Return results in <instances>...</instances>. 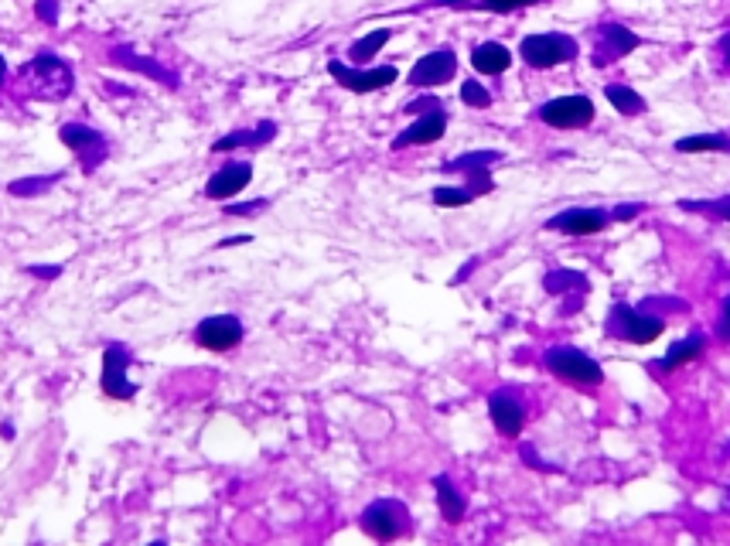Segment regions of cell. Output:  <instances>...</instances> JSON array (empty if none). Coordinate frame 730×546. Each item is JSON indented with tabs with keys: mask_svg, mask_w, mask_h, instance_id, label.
Masks as SVG:
<instances>
[{
	"mask_svg": "<svg viewBox=\"0 0 730 546\" xmlns=\"http://www.w3.org/2000/svg\"><path fill=\"white\" fill-rule=\"evenodd\" d=\"M543 366L557 379H563V383L580 386V390H594V386L604 383L601 362H597L594 355L574 349V345H553V349H546Z\"/></svg>",
	"mask_w": 730,
	"mask_h": 546,
	"instance_id": "1",
	"label": "cell"
},
{
	"mask_svg": "<svg viewBox=\"0 0 730 546\" xmlns=\"http://www.w3.org/2000/svg\"><path fill=\"white\" fill-rule=\"evenodd\" d=\"M604 332L611 338H621V342L632 345H649L655 342L662 332H666V318L645 311V308H632V304H611L608 321H604Z\"/></svg>",
	"mask_w": 730,
	"mask_h": 546,
	"instance_id": "2",
	"label": "cell"
},
{
	"mask_svg": "<svg viewBox=\"0 0 730 546\" xmlns=\"http://www.w3.org/2000/svg\"><path fill=\"white\" fill-rule=\"evenodd\" d=\"M580 55V45L574 35L563 31H543V35H526L519 41V59L529 69H557V65L574 62Z\"/></svg>",
	"mask_w": 730,
	"mask_h": 546,
	"instance_id": "3",
	"label": "cell"
},
{
	"mask_svg": "<svg viewBox=\"0 0 730 546\" xmlns=\"http://www.w3.org/2000/svg\"><path fill=\"white\" fill-rule=\"evenodd\" d=\"M359 526H362L365 536H372V540L393 543L413 529V516L400 499H376L362 509Z\"/></svg>",
	"mask_w": 730,
	"mask_h": 546,
	"instance_id": "4",
	"label": "cell"
},
{
	"mask_svg": "<svg viewBox=\"0 0 730 546\" xmlns=\"http://www.w3.org/2000/svg\"><path fill=\"white\" fill-rule=\"evenodd\" d=\"M328 72L331 79L338 82L342 89L355 96H365V93H379V89L393 86L396 79H400V72H396V65H345L342 59H331L328 62Z\"/></svg>",
	"mask_w": 730,
	"mask_h": 546,
	"instance_id": "5",
	"label": "cell"
},
{
	"mask_svg": "<svg viewBox=\"0 0 730 546\" xmlns=\"http://www.w3.org/2000/svg\"><path fill=\"white\" fill-rule=\"evenodd\" d=\"M130 366H134V352L123 342H110L103 349V372H99V386L110 400H134L137 383H130Z\"/></svg>",
	"mask_w": 730,
	"mask_h": 546,
	"instance_id": "6",
	"label": "cell"
},
{
	"mask_svg": "<svg viewBox=\"0 0 730 546\" xmlns=\"http://www.w3.org/2000/svg\"><path fill=\"white\" fill-rule=\"evenodd\" d=\"M539 123L553 130H580L587 123H594L597 117V106L591 96H557V99H546L543 106L536 110Z\"/></svg>",
	"mask_w": 730,
	"mask_h": 546,
	"instance_id": "7",
	"label": "cell"
},
{
	"mask_svg": "<svg viewBox=\"0 0 730 546\" xmlns=\"http://www.w3.org/2000/svg\"><path fill=\"white\" fill-rule=\"evenodd\" d=\"M246 328L236 314H209L195 325V345H202L205 352H232L239 349Z\"/></svg>",
	"mask_w": 730,
	"mask_h": 546,
	"instance_id": "8",
	"label": "cell"
},
{
	"mask_svg": "<svg viewBox=\"0 0 730 546\" xmlns=\"http://www.w3.org/2000/svg\"><path fill=\"white\" fill-rule=\"evenodd\" d=\"M611 222H615L611 219V209H584V205H577V209H563L557 215H550L543 222V229L563 236H594V233H604Z\"/></svg>",
	"mask_w": 730,
	"mask_h": 546,
	"instance_id": "9",
	"label": "cell"
},
{
	"mask_svg": "<svg viewBox=\"0 0 730 546\" xmlns=\"http://www.w3.org/2000/svg\"><path fill=\"white\" fill-rule=\"evenodd\" d=\"M454 76H458V55H454V48H437V52H427L423 59H417L406 82L413 89H437L444 82H451Z\"/></svg>",
	"mask_w": 730,
	"mask_h": 546,
	"instance_id": "10",
	"label": "cell"
},
{
	"mask_svg": "<svg viewBox=\"0 0 730 546\" xmlns=\"http://www.w3.org/2000/svg\"><path fill=\"white\" fill-rule=\"evenodd\" d=\"M58 137H62V144L69 147L72 154L82 157V164H86V168H96V164L106 157V151H110L106 137L99 134V130L86 127V123H62Z\"/></svg>",
	"mask_w": 730,
	"mask_h": 546,
	"instance_id": "11",
	"label": "cell"
},
{
	"mask_svg": "<svg viewBox=\"0 0 730 546\" xmlns=\"http://www.w3.org/2000/svg\"><path fill=\"white\" fill-rule=\"evenodd\" d=\"M250 181H253L250 161H229L205 181V198H209V202H229V198L243 195L246 188H250Z\"/></svg>",
	"mask_w": 730,
	"mask_h": 546,
	"instance_id": "12",
	"label": "cell"
},
{
	"mask_svg": "<svg viewBox=\"0 0 730 546\" xmlns=\"http://www.w3.org/2000/svg\"><path fill=\"white\" fill-rule=\"evenodd\" d=\"M447 134V113L444 106H437V110H427L420 113L417 120L410 123L406 130H400L393 140V151H406V147H423V144H437Z\"/></svg>",
	"mask_w": 730,
	"mask_h": 546,
	"instance_id": "13",
	"label": "cell"
},
{
	"mask_svg": "<svg viewBox=\"0 0 730 546\" xmlns=\"http://www.w3.org/2000/svg\"><path fill=\"white\" fill-rule=\"evenodd\" d=\"M642 45V38L635 31H628L625 24H601L597 28V45H594V65L618 62L625 55H632Z\"/></svg>",
	"mask_w": 730,
	"mask_h": 546,
	"instance_id": "14",
	"label": "cell"
},
{
	"mask_svg": "<svg viewBox=\"0 0 730 546\" xmlns=\"http://www.w3.org/2000/svg\"><path fill=\"white\" fill-rule=\"evenodd\" d=\"M488 417H492L502 437H519L522 427H526V407L512 390H495L488 396Z\"/></svg>",
	"mask_w": 730,
	"mask_h": 546,
	"instance_id": "15",
	"label": "cell"
},
{
	"mask_svg": "<svg viewBox=\"0 0 730 546\" xmlns=\"http://www.w3.org/2000/svg\"><path fill=\"white\" fill-rule=\"evenodd\" d=\"M546 4V0H423L413 11H430V7H451V11H485V14H512L522 7Z\"/></svg>",
	"mask_w": 730,
	"mask_h": 546,
	"instance_id": "16",
	"label": "cell"
},
{
	"mask_svg": "<svg viewBox=\"0 0 730 546\" xmlns=\"http://www.w3.org/2000/svg\"><path fill=\"white\" fill-rule=\"evenodd\" d=\"M703 352H707V335H703V332H693V335L679 338L676 345H669V352L662 355V359H655V362H652V369H655V372H676V369L690 366L693 359H700Z\"/></svg>",
	"mask_w": 730,
	"mask_h": 546,
	"instance_id": "17",
	"label": "cell"
},
{
	"mask_svg": "<svg viewBox=\"0 0 730 546\" xmlns=\"http://www.w3.org/2000/svg\"><path fill=\"white\" fill-rule=\"evenodd\" d=\"M512 65V52L502 45V41H481L471 52V69L481 72V76H502L509 72Z\"/></svg>",
	"mask_w": 730,
	"mask_h": 546,
	"instance_id": "18",
	"label": "cell"
},
{
	"mask_svg": "<svg viewBox=\"0 0 730 546\" xmlns=\"http://www.w3.org/2000/svg\"><path fill=\"white\" fill-rule=\"evenodd\" d=\"M273 137H277V123L267 120L253 130H232V134L219 137L212 144V154H226V151H236V147H263V144H270Z\"/></svg>",
	"mask_w": 730,
	"mask_h": 546,
	"instance_id": "19",
	"label": "cell"
},
{
	"mask_svg": "<svg viewBox=\"0 0 730 546\" xmlns=\"http://www.w3.org/2000/svg\"><path fill=\"white\" fill-rule=\"evenodd\" d=\"M434 492H437V509H441L444 523H451V526L461 523L468 502H464V495L458 492V485L451 482V475H437L434 478Z\"/></svg>",
	"mask_w": 730,
	"mask_h": 546,
	"instance_id": "20",
	"label": "cell"
},
{
	"mask_svg": "<svg viewBox=\"0 0 730 546\" xmlns=\"http://www.w3.org/2000/svg\"><path fill=\"white\" fill-rule=\"evenodd\" d=\"M604 99H608V103L615 106L621 117H638V113L649 110L645 96L638 93V89L625 86V82H608V86H604Z\"/></svg>",
	"mask_w": 730,
	"mask_h": 546,
	"instance_id": "21",
	"label": "cell"
},
{
	"mask_svg": "<svg viewBox=\"0 0 730 546\" xmlns=\"http://www.w3.org/2000/svg\"><path fill=\"white\" fill-rule=\"evenodd\" d=\"M502 161V151H468V154H458V157H451L447 164H441V168L447 171V175H471V171H492L495 164Z\"/></svg>",
	"mask_w": 730,
	"mask_h": 546,
	"instance_id": "22",
	"label": "cell"
},
{
	"mask_svg": "<svg viewBox=\"0 0 730 546\" xmlns=\"http://www.w3.org/2000/svg\"><path fill=\"white\" fill-rule=\"evenodd\" d=\"M389 38H393V31L389 28H376V31H369V35H362L359 41H352V48H348V62L369 65L389 45Z\"/></svg>",
	"mask_w": 730,
	"mask_h": 546,
	"instance_id": "23",
	"label": "cell"
},
{
	"mask_svg": "<svg viewBox=\"0 0 730 546\" xmlns=\"http://www.w3.org/2000/svg\"><path fill=\"white\" fill-rule=\"evenodd\" d=\"M543 287L550 294H570L574 291L577 297H584L587 294V277L584 273H577V270H550L546 273V280H543Z\"/></svg>",
	"mask_w": 730,
	"mask_h": 546,
	"instance_id": "24",
	"label": "cell"
},
{
	"mask_svg": "<svg viewBox=\"0 0 730 546\" xmlns=\"http://www.w3.org/2000/svg\"><path fill=\"white\" fill-rule=\"evenodd\" d=\"M727 147H730V137L724 134H693L676 140L679 154H710V151H727Z\"/></svg>",
	"mask_w": 730,
	"mask_h": 546,
	"instance_id": "25",
	"label": "cell"
},
{
	"mask_svg": "<svg viewBox=\"0 0 730 546\" xmlns=\"http://www.w3.org/2000/svg\"><path fill=\"white\" fill-rule=\"evenodd\" d=\"M679 209H683V212H696V215H707V219H713V222H730V195L703 198V202H690V198H683V202H679Z\"/></svg>",
	"mask_w": 730,
	"mask_h": 546,
	"instance_id": "26",
	"label": "cell"
},
{
	"mask_svg": "<svg viewBox=\"0 0 730 546\" xmlns=\"http://www.w3.org/2000/svg\"><path fill=\"white\" fill-rule=\"evenodd\" d=\"M471 202H475V192L468 185L434 188V205H441V209H461V205H471Z\"/></svg>",
	"mask_w": 730,
	"mask_h": 546,
	"instance_id": "27",
	"label": "cell"
},
{
	"mask_svg": "<svg viewBox=\"0 0 730 546\" xmlns=\"http://www.w3.org/2000/svg\"><path fill=\"white\" fill-rule=\"evenodd\" d=\"M62 175H41V178H18L7 185V192L18 195V198H28V195H45L48 188H55Z\"/></svg>",
	"mask_w": 730,
	"mask_h": 546,
	"instance_id": "28",
	"label": "cell"
},
{
	"mask_svg": "<svg viewBox=\"0 0 730 546\" xmlns=\"http://www.w3.org/2000/svg\"><path fill=\"white\" fill-rule=\"evenodd\" d=\"M461 103L471 106V110H488V106H492V93H488L478 79H464L461 82Z\"/></svg>",
	"mask_w": 730,
	"mask_h": 546,
	"instance_id": "29",
	"label": "cell"
},
{
	"mask_svg": "<svg viewBox=\"0 0 730 546\" xmlns=\"http://www.w3.org/2000/svg\"><path fill=\"white\" fill-rule=\"evenodd\" d=\"M642 212H649V205H645V202H621V205L611 209V219H615V222H632Z\"/></svg>",
	"mask_w": 730,
	"mask_h": 546,
	"instance_id": "30",
	"label": "cell"
},
{
	"mask_svg": "<svg viewBox=\"0 0 730 546\" xmlns=\"http://www.w3.org/2000/svg\"><path fill=\"white\" fill-rule=\"evenodd\" d=\"M267 198H256V202H226V215H256L267 209Z\"/></svg>",
	"mask_w": 730,
	"mask_h": 546,
	"instance_id": "31",
	"label": "cell"
},
{
	"mask_svg": "<svg viewBox=\"0 0 730 546\" xmlns=\"http://www.w3.org/2000/svg\"><path fill=\"white\" fill-rule=\"evenodd\" d=\"M717 338L720 342H730V294L720 304V318H717Z\"/></svg>",
	"mask_w": 730,
	"mask_h": 546,
	"instance_id": "32",
	"label": "cell"
},
{
	"mask_svg": "<svg viewBox=\"0 0 730 546\" xmlns=\"http://www.w3.org/2000/svg\"><path fill=\"white\" fill-rule=\"evenodd\" d=\"M437 106H441V99H434V96H427V99H413V103H406V113H413V117H420V113L437 110Z\"/></svg>",
	"mask_w": 730,
	"mask_h": 546,
	"instance_id": "33",
	"label": "cell"
},
{
	"mask_svg": "<svg viewBox=\"0 0 730 546\" xmlns=\"http://www.w3.org/2000/svg\"><path fill=\"white\" fill-rule=\"evenodd\" d=\"M24 273H31V277H38V280H55L58 273H62V267H58V263H55V267H48V263H45V267L31 263V267H24Z\"/></svg>",
	"mask_w": 730,
	"mask_h": 546,
	"instance_id": "34",
	"label": "cell"
},
{
	"mask_svg": "<svg viewBox=\"0 0 730 546\" xmlns=\"http://www.w3.org/2000/svg\"><path fill=\"white\" fill-rule=\"evenodd\" d=\"M35 11H38L41 21H55L58 18V4H55V0H38Z\"/></svg>",
	"mask_w": 730,
	"mask_h": 546,
	"instance_id": "35",
	"label": "cell"
},
{
	"mask_svg": "<svg viewBox=\"0 0 730 546\" xmlns=\"http://www.w3.org/2000/svg\"><path fill=\"white\" fill-rule=\"evenodd\" d=\"M519 454H522V458H526L529 461V468H550V465H546V461H539V454L533 451V448H529V444H522V448H519Z\"/></svg>",
	"mask_w": 730,
	"mask_h": 546,
	"instance_id": "36",
	"label": "cell"
},
{
	"mask_svg": "<svg viewBox=\"0 0 730 546\" xmlns=\"http://www.w3.org/2000/svg\"><path fill=\"white\" fill-rule=\"evenodd\" d=\"M720 59H724V65L730 69V31H727L724 38H720Z\"/></svg>",
	"mask_w": 730,
	"mask_h": 546,
	"instance_id": "37",
	"label": "cell"
},
{
	"mask_svg": "<svg viewBox=\"0 0 730 546\" xmlns=\"http://www.w3.org/2000/svg\"><path fill=\"white\" fill-rule=\"evenodd\" d=\"M253 236H232V239H222L219 243V250H229V246H243V243H250Z\"/></svg>",
	"mask_w": 730,
	"mask_h": 546,
	"instance_id": "38",
	"label": "cell"
},
{
	"mask_svg": "<svg viewBox=\"0 0 730 546\" xmlns=\"http://www.w3.org/2000/svg\"><path fill=\"white\" fill-rule=\"evenodd\" d=\"M0 437H4V441H14V424L4 420V424H0Z\"/></svg>",
	"mask_w": 730,
	"mask_h": 546,
	"instance_id": "39",
	"label": "cell"
},
{
	"mask_svg": "<svg viewBox=\"0 0 730 546\" xmlns=\"http://www.w3.org/2000/svg\"><path fill=\"white\" fill-rule=\"evenodd\" d=\"M7 82V62H4V55H0V86Z\"/></svg>",
	"mask_w": 730,
	"mask_h": 546,
	"instance_id": "40",
	"label": "cell"
},
{
	"mask_svg": "<svg viewBox=\"0 0 730 546\" xmlns=\"http://www.w3.org/2000/svg\"><path fill=\"white\" fill-rule=\"evenodd\" d=\"M727 151H730V147H727Z\"/></svg>",
	"mask_w": 730,
	"mask_h": 546,
	"instance_id": "41",
	"label": "cell"
}]
</instances>
